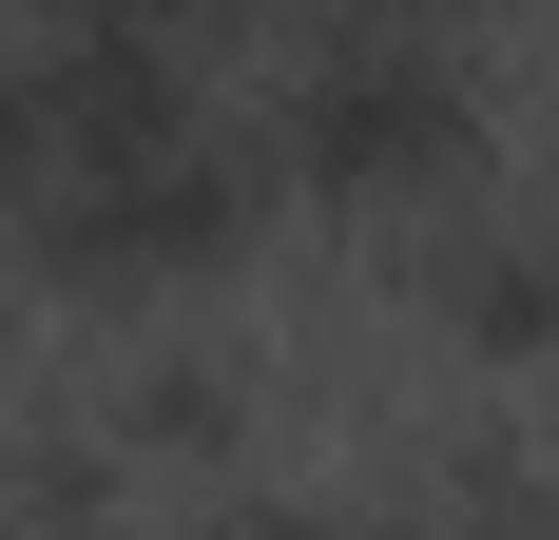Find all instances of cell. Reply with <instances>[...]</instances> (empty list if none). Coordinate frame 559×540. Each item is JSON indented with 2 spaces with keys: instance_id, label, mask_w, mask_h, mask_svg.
<instances>
[{
  "instance_id": "obj_1",
  "label": "cell",
  "mask_w": 559,
  "mask_h": 540,
  "mask_svg": "<svg viewBox=\"0 0 559 540\" xmlns=\"http://www.w3.org/2000/svg\"><path fill=\"white\" fill-rule=\"evenodd\" d=\"M271 193H329V213H386V193H483V58L444 20H309L271 58Z\"/></svg>"
},
{
  "instance_id": "obj_2",
  "label": "cell",
  "mask_w": 559,
  "mask_h": 540,
  "mask_svg": "<svg viewBox=\"0 0 559 540\" xmlns=\"http://www.w3.org/2000/svg\"><path fill=\"white\" fill-rule=\"evenodd\" d=\"M251 213H271V136L213 97V116H174V136H135V155H97L20 251H39L58 290H213V270L251 251Z\"/></svg>"
},
{
  "instance_id": "obj_3",
  "label": "cell",
  "mask_w": 559,
  "mask_h": 540,
  "mask_svg": "<svg viewBox=\"0 0 559 540\" xmlns=\"http://www.w3.org/2000/svg\"><path fill=\"white\" fill-rule=\"evenodd\" d=\"M405 290H425V328H444V348L540 367V348H559V193H521V174L444 193V213L405 232Z\"/></svg>"
},
{
  "instance_id": "obj_4",
  "label": "cell",
  "mask_w": 559,
  "mask_h": 540,
  "mask_svg": "<svg viewBox=\"0 0 559 540\" xmlns=\"http://www.w3.org/2000/svg\"><path fill=\"white\" fill-rule=\"evenodd\" d=\"M97 425H116V463H231V444H251V367H231L213 328H155Z\"/></svg>"
},
{
  "instance_id": "obj_5",
  "label": "cell",
  "mask_w": 559,
  "mask_h": 540,
  "mask_svg": "<svg viewBox=\"0 0 559 540\" xmlns=\"http://www.w3.org/2000/svg\"><path fill=\"white\" fill-rule=\"evenodd\" d=\"M0 521L20 540H97L116 521V425H20L0 444Z\"/></svg>"
},
{
  "instance_id": "obj_6",
  "label": "cell",
  "mask_w": 559,
  "mask_h": 540,
  "mask_svg": "<svg viewBox=\"0 0 559 540\" xmlns=\"http://www.w3.org/2000/svg\"><path fill=\"white\" fill-rule=\"evenodd\" d=\"M193 540H425V502H309V483H231V502H193Z\"/></svg>"
}]
</instances>
